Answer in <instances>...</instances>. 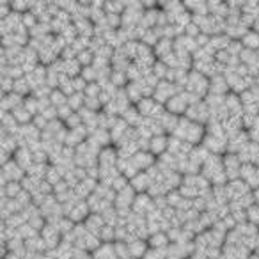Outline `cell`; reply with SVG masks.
I'll return each mask as SVG.
<instances>
[{"label":"cell","mask_w":259,"mask_h":259,"mask_svg":"<svg viewBox=\"0 0 259 259\" xmlns=\"http://www.w3.org/2000/svg\"><path fill=\"white\" fill-rule=\"evenodd\" d=\"M252 195H254V204H255V206H259V188L252 190Z\"/></svg>","instance_id":"ba28073f"},{"label":"cell","mask_w":259,"mask_h":259,"mask_svg":"<svg viewBox=\"0 0 259 259\" xmlns=\"http://www.w3.org/2000/svg\"><path fill=\"white\" fill-rule=\"evenodd\" d=\"M50 103H52V107L61 108V107H64V105H68V96H66L61 89H54L50 94Z\"/></svg>","instance_id":"277c9868"},{"label":"cell","mask_w":259,"mask_h":259,"mask_svg":"<svg viewBox=\"0 0 259 259\" xmlns=\"http://www.w3.org/2000/svg\"><path fill=\"white\" fill-rule=\"evenodd\" d=\"M248 259H259V254H255V252H252V255Z\"/></svg>","instance_id":"9c48e42d"},{"label":"cell","mask_w":259,"mask_h":259,"mask_svg":"<svg viewBox=\"0 0 259 259\" xmlns=\"http://www.w3.org/2000/svg\"><path fill=\"white\" fill-rule=\"evenodd\" d=\"M247 220L250 224H254V226L259 227V206H250V208L247 209Z\"/></svg>","instance_id":"8992f818"},{"label":"cell","mask_w":259,"mask_h":259,"mask_svg":"<svg viewBox=\"0 0 259 259\" xmlns=\"http://www.w3.org/2000/svg\"><path fill=\"white\" fill-rule=\"evenodd\" d=\"M241 43H243L245 48H248V50H254L257 52L259 50V32H255V30H248L247 36L241 39Z\"/></svg>","instance_id":"3957f363"},{"label":"cell","mask_w":259,"mask_h":259,"mask_svg":"<svg viewBox=\"0 0 259 259\" xmlns=\"http://www.w3.org/2000/svg\"><path fill=\"white\" fill-rule=\"evenodd\" d=\"M73 85H75V91L76 93H83L85 94V89H87V80H83L82 76H76V78H73Z\"/></svg>","instance_id":"52a82bcc"},{"label":"cell","mask_w":259,"mask_h":259,"mask_svg":"<svg viewBox=\"0 0 259 259\" xmlns=\"http://www.w3.org/2000/svg\"><path fill=\"white\" fill-rule=\"evenodd\" d=\"M149 248H155V250H165V248L170 247V240L165 233H156L151 234L148 240Z\"/></svg>","instance_id":"7a4b0ae2"},{"label":"cell","mask_w":259,"mask_h":259,"mask_svg":"<svg viewBox=\"0 0 259 259\" xmlns=\"http://www.w3.org/2000/svg\"><path fill=\"white\" fill-rule=\"evenodd\" d=\"M169 151V135H156L149 141V153L160 158Z\"/></svg>","instance_id":"6da1fadb"},{"label":"cell","mask_w":259,"mask_h":259,"mask_svg":"<svg viewBox=\"0 0 259 259\" xmlns=\"http://www.w3.org/2000/svg\"><path fill=\"white\" fill-rule=\"evenodd\" d=\"M169 66L165 64L163 61H156L155 66H153V73L158 80H165L167 78V73H169Z\"/></svg>","instance_id":"5b68a950"}]
</instances>
